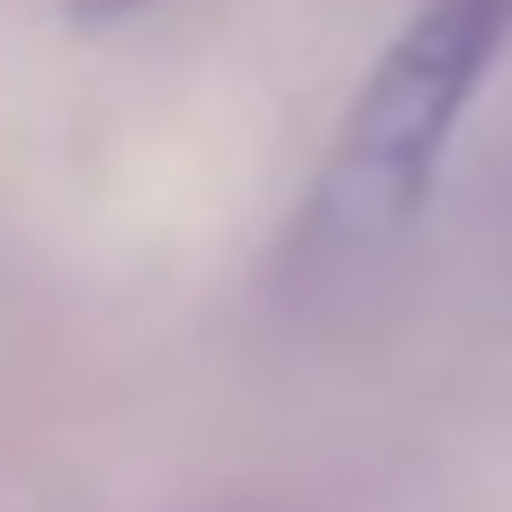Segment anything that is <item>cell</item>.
<instances>
[{
    "label": "cell",
    "mask_w": 512,
    "mask_h": 512,
    "mask_svg": "<svg viewBox=\"0 0 512 512\" xmlns=\"http://www.w3.org/2000/svg\"><path fill=\"white\" fill-rule=\"evenodd\" d=\"M504 45L512 0H423L378 45V63L360 72V90L333 126V153L315 180V234H333V243L405 234L432 207L441 162H450L486 72L504 63Z\"/></svg>",
    "instance_id": "6da1fadb"
},
{
    "label": "cell",
    "mask_w": 512,
    "mask_h": 512,
    "mask_svg": "<svg viewBox=\"0 0 512 512\" xmlns=\"http://www.w3.org/2000/svg\"><path fill=\"white\" fill-rule=\"evenodd\" d=\"M144 9H162V0H63L72 27H126V18H144Z\"/></svg>",
    "instance_id": "7a4b0ae2"
}]
</instances>
